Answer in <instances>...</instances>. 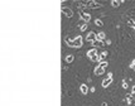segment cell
<instances>
[{
  "label": "cell",
  "instance_id": "obj_18",
  "mask_svg": "<svg viewBox=\"0 0 135 106\" xmlns=\"http://www.w3.org/2000/svg\"><path fill=\"white\" fill-rule=\"evenodd\" d=\"M128 23H129V25H130V27L135 29V22H134L133 19H129V22H128Z\"/></svg>",
  "mask_w": 135,
  "mask_h": 106
},
{
  "label": "cell",
  "instance_id": "obj_14",
  "mask_svg": "<svg viewBox=\"0 0 135 106\" xmlns=\"http://www.w3.org/2000/svg\"><path fill=\"white\" fill-rule=\"evenodd\" d=\"M120 4H121V1H119V0H111V5L114 8H117Z\"/></svg>",
  "mask_w": 135,
  "mask_h": 106
},
{
  "label": "cell",
  "instance_id": "obj_15",
  "mask_svg": "<svg viewBox=\"0 0 135 106\" xmlns=\"http://www.w3.org/2000/svg\"><path fill=\"white\" fill-rule=\"evenodd\" d=\"M87 23H83V24H81L80 25V29H81V32H85V30H87Z\"/></svg>",
  "mask_w": 135,
  "mask_h": 106
},
{
  "label": "cell",
  "instance_id": "obj_3",
  "mask_svg": "<svg viewBox=\"0 0 135 106\" xmlns=\"http://www.w3.org/2000/svg\"><path fill=\"white\" fill-rule=\"evenodd\" d=\"M61 12L66 15L67 18H72L73 17V10L71 8H67V6H62L61 8Z\"/></svg>",
  "mask_w": 135,
  "mask_h": 106
},
{
  "label": "cell",
  "instance_id": "obj_20",
  "mask_svg": "<svg viewBox=\"0 0 135 106\" xmlns=\"http://www.w3.org/2000/svg\"><path fill=\"white\" fill-rule=\"evenodd\" d=\"M130 68H131V69H135V59L131 62V64H130Z\"/></svg>",
  "mask_w": 135,
  "mask_h": 106
},
{
  "label": "cell",
  "instance_id": "obj_13",
  "mask_svg": "<svg viewBox=\"0 0 135 106\" xmlns=\"http://www.w3.org/2000/svg\"><path fill=\"white\" fill-rule=\"evenodd\" d=\"M98 66H100V67H102V68H106L109 66V62H107V61H101V62L98 63Z\"/></svg>",
  "mask_w": 135,
  "mask_h": 106
},
{
  "label": "cell",
  "instance_id": "obj_4",
  "mask_svg": "<svg viewBox=\"0 0 135 106\" xmlns=\"http://www.w3.org/2000/svg\"><path fill=\"white\" fill-rule=\"evenodd\" d=\"M111 83H112V75L110 73V75H109V77L104 78V81H102V85H101V86H102L104 88H106V87H109V86L111 85Z\"/></svg>",
  "mask_w": 135,
  "mask_h": 106
},
{
  "label": "cell",
  "instance_id": "obj_1",
  "mask_svg": "<svg viewBox=\"0 0 135 106\" xmlns=\"http://www.w3.org/2000/svg\"><path fill=\"white\" fill-rule=\"evenodd\" d=\"M66 43L68 44V47H72V48H81L83 45V39L81 35H78L74 39H71L69 37L66 38Z\"/></svg>",
  "mask_w": 135,
  "mask_h": 106
},
{
  "label": "cell",
  "instance_id": "obj_16",
  "mask_svg": "<svg viewBox=\"0 0 135 106\" xmlns=\"http://www.w3.org/2000/svg\"><path fill=\"white\" fill-rule=\"evenodd\" d=\"M95 24H96V27H102V25H104L102 20H100V19H96V20H95Z\"/></svg>",
  "mask_w": 135,
  "mask_h": 106
},
{
  "label": "cell",
  "instance_id": "obj_9",
  "mask_svg": "<svg viewBox=\"0 0 135 106\" xmlns=\"http://www.w3.org/2000/svg\"><path fill=\"white\" fill-rule=\"evenodd\" d=\"M86 40H87V42H95V40H96V33H95V32H90L86 35Z\"/></svg>",
  "mask_w": 135,
  "mask_h": 106
},
{
  "label": "cell",
  "instance_id": "obj_2",
  "mask_svg": "<svg viewBox=\"0 0 135 106\" xmlns=\"http://www.w3.org/2000/svg\"><path fill=\"white\" fill-rule=\"evenodd\" d=\"M87 57L92 61V62H97V61H100V56L97 54V49L96 48H92L90 49L87 52Z\"/></svg>",
  "mask_w": 135,
  "mask_h": 106
},
{
  "label": "cell",
  "instance_id": "obj_17",
  "mask_svg": "<svg viewBox=\"0 0 135 106\" xmlns=\"http://www.w3.org/2000/svg\"><path fill=\"white\" fill-rule=\"evenodd\" d=\"M106 56H107V52H104L101 56H100V62H101V61H105V58H106Z\"/></svg>",
  "mask_w": 135,
  "mask_h": 106
},
{
  "label": "cell",
  "instance_id": "obj_7",
  "mask_svg": "<svg viewBox=\"0 0 135 106\" xmlns=\"http://www.w3.org/2000/svg\"><path fill=\"white\" fill-rule=\"evenodd\" d=\"M130 94H128V95H125V100L123 101V106H131V102H133V100H131V97H130Z\"/></svg>",
  "mask_w": 135,
  "mask_h": 106
},
{
  "label": "cell",
  "instance_id": "obj_8",
  "mask_svg": "<svg viewBox=\"0 0 135 106\" xmlns=\"http://www.w3.org/2000/svg\"><path fill=\"white\" fill-rule=\"evenodd\" d=\"M93 73H95V76H102L105 73V68L100 67V66H96L93 69Z\"/></svg>",
  "mask_w": 135,
  "mask_h": 106
},
{
  "label": "cell",
  "instance_id": "obj_19",
  "mask_svg": "<svg viewBox=\"0 0 135 106\" xmlns=\"http://www.w3.org/2000/svg\"><path fill=\"white\" fill-rule=\"evenodd\" d=\"M129 86H128V83H126V81H123V88H128Z\"/></svg>",
  "mask_w": 135,
  "mask_h": 106
},
{
  "label": "cell",
  "instance_id": "obj_12",
  "mask_svg": "<svg viewBox=\"0 0 135 106\" xmlns=\"http://www.w3.org/2000/svg\"><path fill=\"white\" fill-rule=\"evenodd\" d=\"M73 61H74V56L73 54H67L66 56V62L67 63H72Z\"/></svg>",
  "mask_w": 135,
  "mask_h": 106
},
{
  "label": "cell",
  "instance_id": "obj_22",
  "mask_svg": "<svg viewBox=\"0 0 135 106\" xmlns=\"http://www.w3.org/2000/svg\"><path fill=\"white\" fill-rule=\"evenodd\" d=\"M101 106H107V104H106V102H105V101H104V102L101 104Z\"/></svg>",
  "mask_w": 135,
  "mask_h": 106
},
{
  "label": "cell",
  "instance_id": "obj_11",
  "mask_svg": "<svg viewBox=\"0 0 135 106\" xmlns=\"http://www.w3.org/2000/svg\"><path fill=\"white\" fill-rule=\"evenodd\" d=\"M106 38V34H105L104 32H100V33H96V40H98V42H102V40Z\"/></svg>",
  "mask_w": 135,
  "mask_h": 106
},
{
  "label": "cell",
  "instance_id": "obj_21",
  "mask_svg": "<svg viewBox=\"0 0 135 106\" xmlns=\"http://www.w3.org/2000/svg\"><path fill=\"white\" fill-rule=\"evenodd\" d=\"M134 94H135V85L131 87V95H134Z\"/></svg>",
  "mask_w": 135,
  "mask_h": 106
},
{
  "label": "cell",
  "instance_id": "obj_6",
  "mask_svg": "<svg viewBox=\"0 0 135 106\" xmlns=\"http://www.w3.org/2000/svg\"><path fill=\"white\" fill-rule=\"evenodd\" d=\"M80 17H81V19L83 20L85 23H88L90 20H91V15H90L88 13H83V12H80Z\"/></svg>",
  "mask_w": 135,
  "mask_h": 106
},
{
  "label": "cell",
  "instance_id": "obj_5",
  "mask_svg": "<svg viewBox=\"0 0 135 106\" xmlns=\"http://www.w3.org/2000/svg\"><path fill=\"white\" fill-rule=\"evenodd\" d=\"M85 4H87L86 6H88V8H93V9H96V8H100V6H102L100 3H97V1H93V0H88V1H83Z\"/></svg>",
  "mask_w": 135,
  "mask_h": 106
},
{
  "label": "cell",
  "instance_id": "obj_10",
  "mask_svg": "<svg viewBox=\"0 0 135 106\" xmlns=\"http://www.w3.org/2000/svg\"><path fill=\"white\" fill-rule=\"evenodd\" d=\"M80 91H81L82 95H87L88 94V86L86 83H82L81 86H80Z\"/></svg>",
  "mask_w": 135,
  "mask_h": 106
}]
</instances>
